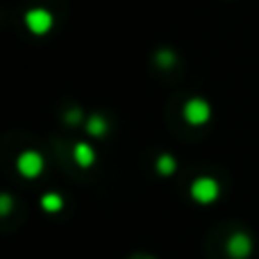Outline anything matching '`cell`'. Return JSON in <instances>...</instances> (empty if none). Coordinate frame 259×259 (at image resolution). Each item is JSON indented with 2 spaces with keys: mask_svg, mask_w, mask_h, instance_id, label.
<instances>
[{
  "mask_svg": "<svg viewBox=\"0 0 259 259\" xmlns=\"http://www.w3.org/2000/svg\"><path fill=\"white\" fill-rule=\"evenodd\" d=\"M191 196L196 198L198 202H211V200H216V196H219V184H216L211 178H200L193 182Z\"/></svg>",
  "mask_w": 259,
  "mask_h": 259,
  "instance_id": "1",
  "label": "cell"
},
{
  "mask_svg": "<svg viewBox=\"0 0 259 259\" xmlns=\"http://www.w3.org/2000/svg\"><path fill=\"white\" fill-rule=\"evenodd\" d=\"M184 118H187L191 125H202V123L209 118V105L200 98L189 100L187 107H184Z\"/></svg>",
  "mask_w": 259,
  "mask_h": 259,
  "instance_id": "2",
  "label": "cell"
},
{
  "mask_svg": "<svg viewBox=\"0 0 259 259\" xmlns=\"http://www.w3.org/2000/svg\"><path fill=\"white\" fill-rule=\"evenodd\" d=\"M18 170H21V175H25V178H36V175L44 170V159H41L39 152H23L21 157H18Z\"/></svg>",
  "mask_w": 259,
  "mask_h": 259,
  "instance_id": "3",
  "label": "cell"
},
{
  "mask_svg": "<svg viewBox=\"0 0 259 259\" xmlns=\"http://www.w3.org/2000/svg\"><path fill=\"white\" fill-rule=\"evenodd\" d=\"M25 23L34 34H46L53 27V16L46 9H30L25 16Z\"/></svg>",
  "mask_w": 259,
  "mask_h": 259,
  "instance_id": "4",
  "label": "cell"
},
{
  "mask_svg": "<svg viewBox=\"0 0 259 259\" xmlns=\"http://www.w3.org/2000/svg\"><path fill=\"white\" fill-rule=\"evenodd\" d=\"M250 239L246 237V234H234L232 239H230V243H228V252H230V257H234V259H243V257H248L250 255Z\"/></svg>",
  "mask_w": 259,
  "mask_h": 259,
  "instance_id": "5",
  "label": "cell"
},
{
  "mask_svg": "<svg viewBox=\"0 0 259 259\" xmlns=\"http://www.w3.org/2000/svg\"><path fill=\"white\" fill-rule=\"evenodd\" d=\"M73 157H75V161L80 166H91L96 159V152L91 146H87V143H77L75 150H73Z\"/></svg>",
  "mask_w": 259,
  "mask_h": 259,
  "instance_id": "6",
  "label": "cell"
},
{
  "mask_svg": "<svg viewBox=\"0 0 259 259\" xmlns=\"http://www.w3.org/2000/svg\"><path fill=\"white\" fill-rule=\"evenodd\" d=\"M41 205H44L46 211H59L62 209V198H59L57 193H48V196H44Z\"/></svg>",
  "mask_w": 259,
  "mask_h": 259,
  "instance_id": "7",
  "label": "cell"
},
{
  "mask_svg": "<svg viewBox=\"0 0 259 259\" xmlns=\"http://www.w3.org/2000/svg\"><path fill=\"white\" fill-rule=\"evenodd\" d=\"M157 170H159L161 175H170L175 170V161H173V157H168V155H161L159 159H157Z\"/></svg>",
  "mask_w": 259,
  "mask_h": 259,
  "instance_id": "8",
  "label": "cell"
},
{
  "mask_svg": "<svg viewBox=\"0 0 259 259\" xmlns=\"http://www.w3.org/2000/svg\"><path fill=\"white\" fill-rule=\"evenodd\" d=\"M89 132L96 134V137H100V134L105 132V121H103V118H100V116L91 118V121H89Z\"/></svg>",
  "mask_w": 259,
  "mask_h": 259,
  "instance_id": "9",
  "label": "cell"
},
{
  "mask_svg": "<svg viewBox=\"0 0 259 259\" xmlns=\"http://www.w3.org/2000/svg\"><path fill=\"white\" fill-rule=\"evenodd\" d=\"M12 209V202H9V196H3V214H9Z\"/></svg>",
  "mask_w": 259,
  "mask_h": 259,
  "instance_id": "10",
  "label": "cell"
},
{
  "mask_svg": "<svg viewBox=\"0 0 259 259\" xmlns=\"http://www.w3.org/2000/svg\"><path fill=\"white\" fill-rule=\"evenodd\" d=\"M77 118H80V112H71V114H68V121H73V123H75Z\"/></svg>",
  "mask_w": 259,
  "mask_h": 259,
  "instance_id": "11",
  "label": "cell"
},
{
  "mask_svg": "<svg viewBox=\"0 0 259 259\" xmlns=\"http://www.w3.org/2000/svg\"><path fill=\"white\" fill-rule=\"evenodd\" d=\"M159 62H161V64H168V62H170V55H168V53H166V55H159Z\"/></svg>",
  "mask_w": 259,
  "mask_h": 259,
  "instance_id": "12",
  "label": "cell"
}]
</instances>
